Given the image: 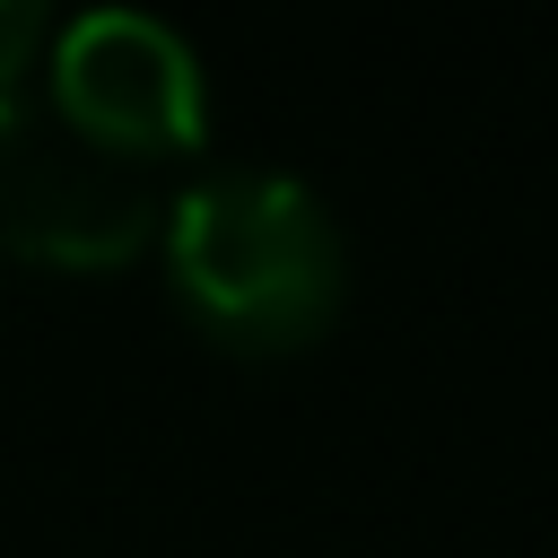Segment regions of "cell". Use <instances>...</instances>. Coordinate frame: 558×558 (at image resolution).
<instances>
[{
    "label": "cell",
    "instance_id": "cell-1",
    "mask_svg": "<svg viewBox=\"0 0 558 558\" xmlns=\"http://www.w3.org/2000/svg\"><path fill=\"white\" fill-rule=\"evenodd\" d=\"M157 262L192 331L235 357H296L349 305V244L314 183L227 166L157 209Z\"/></svg>",
    "mask_w": 558,
    "mask_h": 558
},
{
    "label": "cell",
    "instance_id": "cell-2",
    "mask_svg": "<svg viewBox=\"0 0 558 558\" xmlns=\"http://www.w3.org/2000/svg\"><path fill=\"white\" fill-rule=\"evenodd\" d=\"M44 105L61 113V131L78 148H96L113 166L183 157L209 131V78H201L192 44L140 9H87V17L52 26Z\"/></svg>",
    "mask_w": 558,
    "mask_h": 558
},
{
    "label": "cell",
    "instance_id": "cell-3",
    "mask_svg": "<svg viewBox=\"0 0 558 558\" xmlns=\"http://www.w3.org/2000/svg\"><path fill=\"white\" fill-rule=\"evenodd\" d=\"M157 244V201L131 166L17 122L0 140V253L61 279H113Z\"/></svg>",
    "mask_w": 558,
    "mask_h": 558
},
{
    "label": "cell",
    "instance_id": "cell-4",
    "mask_svg": "<svg viewBox=\"0 0 558 558\" xmlns=\"http://www.w3.org/2000/svg\"><path fill=\"white\" fill-rule=\"evenodd\" d=\"M44 52H52V17H44L35 0H0V140H9L17 122H35Z\"/></svg>",
    "mask_w": 558,
    "mask_h": 558
}]
</instances>
